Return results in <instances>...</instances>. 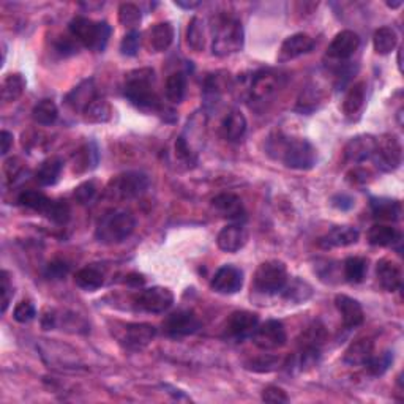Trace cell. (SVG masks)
Returning <instances> with one entry per match:
<instances>
[{"instance_id":"6da1fadb","label":"cell","mask_w":404,"mask_h":404,"mask_svg":"<svg viewBox=\"0 0 404 404\" xmlns=\"http://www.w3.org/2000/svg\"><path fill=\"white\" fill-rule=\"evenodd\" d=\"M123 93L133 106L144 111H161V101L154 91V70L141 68L127 76Z\"/></svg>"},{"instance_id":"7a4b0ae2","label":"cell","mask_w":404,"mask_h":404,"mask_svg":"<svg viewBox=\"0 0 404 404\" xmlns=\"http://www.w3.org/2000/svg\"><path fill=\"white\" fill-rule=\"evenodd\" d=\"M245 32L244 26L231 15H223L218 18L213 29L212 50L218 57H228L239 53L244 48Z\"/></svg>"},{"instance_id":"3957f363","label":"cell","mask_w":404,"mask_h":404,"mask_svg":"<svg viewBox=\"0 0 404 404\" xmlns=\"http://www.w3.org/2000/svg\"><path fill=\"white\" fill-rule=\"evenodd\" d=\"M134 228H136V220L130 212H109L100 220L95 237L104 245L122 244L133 234Z\"/></svg>"},{"instance_id":"277c9868","label":"cell","mask_w":404,"mask_h":404,"mask_svg":"<svg viewBox=\"0 0 404 404\" xmlns=\"http://www.w3.org/2000/svg\"><path fill=\"white\" fill-rule=\"evenodd\" d=\"M70 33L73 38L82 43L84 46L93 50H103L111 37V27L108 22H95L84 16H76L70 22Z\"/></svg>"},{"instance_id":"5b68a950","label":"cell","mask_w":404,"mask_h":404,"mask_svg":"<svg viewBox=\"0 0 404 404\" xmlns=\"http://www.w3.org/2000/svg\"><path fill=\"white\" fill-rule=\"evenodd\" d=\"M278 149L282 150L279 158L291 169L310 171L318 161V152L306 139H289L278 143Z\"/></svg>"},{"instance_id":"8992f818","label":"cell","mask_w":404,"mask_h":404,"mask_svg":"<svg viewBox=\"0 0 404 404\" xmlns=\"http://www.w3.org/2000/svg\"><path fill=\"white\" fill-rule=\"evenodd\" d=\"M288 268H286L282 261H266L262 262L255 273V289L261 294H278L284 289V286L288 284Z\"/></svg>"},{"instance_id":"52a82bcc","label":"cell","mask_w":404,"mask_h":404,"mask_svg":"<svg viewBox=\"0 0 404 404\" xmlns=\"http://www.w3.org/2000/svg\"><path fill=\"white\" fill-rule=\"evenodd\" d=\"M373 158L380 169L392 172L401 166L403 161V145L395 134H383L376 139V149Z\"/></svg>"},{"instance_id":"ba28073f","label":"cell","mask_w":404,"mask_h":404,"mask_svg":"<svg viewBox=\"0 0 404 404\" xmlns=\"http://www.w3.org/2000/svg\"><path fill=\"white\" fill-rule=\"evenodd\" d=\"M134 305L145 313H165L169 310L174 303V294L171 289L163 286H154V288L143 289L133 297Z\"/></svg>"},{"instance_id":"9c48e42d","label":"cell","mask_w":404,"mask_h":404,"mask_svg":"<svg viewBox=\"0 0 404 404\" xmlns=\"http://www.w3.org/2000/svg\"><path fill=\"white\" fill-rule=\"evenodd\" d=\"M251 340L255 346H257L262 351H275L286 345L288 335H286V329L282 321L268 319L264 324L257 325L251 335Z\"/></svg>"},{"instance_id":"30bf717a","label":"cell","mask_w":404,"mask_h":404,"mask_svg":"<svg viewBox=\"0 0 404 404\" xmlns=\"http://www.w3.org/2000/svg\"><path fill=\"white\" fill-rule=\"evenodd\" d=\"M111 192L117 198L133 199L144 194L149 188V177L143 172H125L111 182Z\"/></svg>"},{"instance_id":"8fae6325","label":"cell","mask_w":404,"mask_h":404,"mask_svg":"<svg viewBox=\"0 0 404 404\" xmlns=\"http://www.w3.org/2000/svg\"><path fill=\"white\" fill-rule=\"evenodd\" d=\"M201 329V321L193 311L178 310L169 314L163 322V330L167 336L172 338H181L198 332Z\"/></svg>"},{"instance_id":"7c38bea8","label":"cell","mask_w":404,"mask_h":404,"mask_svg":"<svg viewBox=\"0 0 404 404\" xmlns=\"http://www.w3.org/2000/svg\"><path fill=\"white\" fill-rule=\"evenodd\" d=\"M244 286V272L235 266H223L213 275L210 288L218 294H237Z\"/></svg>"},{"instance_id":"4fadbf2b","label":"cell","mask_w":404,"mask_h":404,"mask_svg":"<svg viewBox=\"0 0 404 404\" xmlns=\"http://www.w3.org/2000/svg\"><path fill=\"white\" fill-rule=\"evenodd\" d=\"M257 325H259V316L256 313L240 310L234 311L229 316L226 322V335L232 340H245L246 336H251Z\"/></svg>"},{"instance_id":"5bb4252c","label":"cell","mask_w":404,"mask_h":404,"mask_svg":"<svg viewBox=\"0 0 404 404\" xmlns=\"http://www.w3.org/2000/svg\"><path fill=\"white\" fill-rule=\"evenodd\" d=\"M283 76H279V73L273 70H261L257 71L251 80L250 92L251 97L256 100H267L272 95L278 92V89L282 87Z\"/></svg>"},{"instance_id":"9a60e30c","label":"cell","mask_w":404,"mask_h":404,"mask_svg":"<svg viewBox=\"0 0 404 404\" xmlns=\"http://www.w3.org/2000/svg\"><path fill=\"white\" fill-rule=\"evenodd\" d=\"M314 48V40L308 35V33H294L286 38L283 42L282 48L278 50V57L277 60L279 64H284V62L294 60L297 57H300L303 54H308Z\"/></svg>"},{"instance_id":"2e32d148","label":"cell","mask_w":404,"mask_h":404,"mask_svg":"<svg viewBox=\"0 0 404 404\" xmlns=\"http://www.w3.org/2000/svg\"><path fill=\"white\" fill-rule=\"evenodd\" d=\"M376 149V138L371 134H358L349 139L345 147V160L347 163H362L368 158H373Z\"/></svg>"},{"instance_id":"e0dca14e","label":"cell","mask_w":404,"mask_h":404,"mask_svg":"<svg viewBox=\"0 0 404 404\" xmlns=\"http://www.w3.org/2000/svg\"><path fill=\"white\" fill-rule=\"evenodd\" d=\"M358 46H360V38L356 32L341 30L340 33H336L332 43H330L327 54L332 59L346 60L357 53Z\"/></svg>"},{"instance_id":"ac0fdd59","label":"cell","mask_w":404,"mask_h":404,"mask_svg":"<svg viewBox=\"0 0 404 404\" xmlns=\"http://www.w3.org/2000/svg\"><path fill=\"white\" fill-rule=\"evenodd\" d=\"M335 306L341 314V319H343L346 329H356L358 325L363 324L365 321L363 308L356 299H352V297L345 294H338L335 297Z\"/></svg>"},{"instance_id":"d6986e66","label":"cell","mask_w":404,"mask_h":404,"mask_svg":"<svg viewBox=\"0 0 404 404\" xmlns=\"http://www.w3.org/2000/svg\"><path fill=\"white\" fill-rule=\"evenodd\" d=\"M155 333L156 330L150 324H127L120 341L128 349H143L154 340Z\"/></svg>"},{"instance_id":"ffe728a7","label":"cell","mask_w":404,"mask_h":404,"mask_svg":"<svg viewBox=\"0 0 404 404\" xmlns=\"http://www.w3.org/2000/svg\"><path fill=\"white\" fill-rule=\"evenodd\" d=\"M378 282L387 293H395L403 284L401 266L394 259H380L376 267Z\"/></svg>"},{"instance_id":"44dd1931","label":"cell","mask_w":404,"mask_h":404,"mask_svg":"<svg viewBox=\"0 0 404 404\" xmlns=\"http://www.w3.org/2000/svg\"><path fill=\"white\" fill-rule=\"evenodd\" d=\"M360 234L356 228L351 226H335L319 240V246L324 250L332 248H343V246H349L358 242Z\"/></svg>"},{"instance_id":"7402d4cb","label":"cell","mask_w":404,"mask_h":404,"mask_svg":"<svg viewBox=\"0 0 404 404\" xmlns=\"http://www.w3.org/2000/svg\"><path fill=\"white\" fill-rule=\"evenodd\" d=\"M212 207L221 217L232 221H240L245 218V210L242 199L232 193H221L212 199Z\"/></svg>"},{"instance_id":"603a6c76","label":"cell","mask_w":404,"mask_h":404,"mask_svg":"<svg viewBox=\"0 0 404 404\" xmlns=\"http://www.w3.org/2000/svg\"><path fill=\"white\" fill-rule=\"evenodd\" d=\"M246 239H248V235H246L244 226H240V224H229V226L223 228L220 234H218L217 244L218 248L223 250L224 252H237L245 246Z\"/></svg>"},{"instance_id":"cb8c5ba5","label":"cell","mask_w":404,"mask_h":404,"mask_svg":"<svg viewBox=\"0 0 404 404\" xmlns=\"http://www.w3.org/2000/svg\"><path fill=\"white\" fill-rule=\"evenodd\" d=\"M174 42V27L171 22H158L147 33V44L154 53H165Z\"/></svg>"},{"instance_id":"d4e9b609","label":"cell","mask_w":404,"mask_h":404,"mask_svg":"<svg viewBox=\"0 0 404 404\" xmlns=\"http://www.w3.org/2000/svg\"><path fill=\"white\" fill-rule=\"evenodd\" d=\"M365 100H367V82H357L347 91L343 100V114L347 119H356L363 109Z\"/></svg>"},{"instance_id":"484cf974","label":"cell","mask_w":404,"mask_h":404,"mask_svg":"<svg viewBox=\"0 0 404 404\" xmlns=\"http://www.w3.org/2000/svg\"><path fill=\"white\" fill-rule=\"evenodd\" d=\"M374 354V343L369 338H362L354 341V343L347 347L345 352V363L351 365V367H360V365H367L369 358Z\"/></svg>"},{"instance_id":"4316f807","label":"cell","mask_w":404,"mask_h":404,"mask_svg":"<svg viewBox=\"0 0 404 404\" xmlns=\"http://www.w3.org/2000/svg\"><path fill=\"white\" fill-rule=\"evenodd\" d=\"M246 127H248V123H246V119L242 112L231 111L226 117H224V120L221 123L223 138L229 143H237L245 136Z\"/></svg>"},{"instance_id":"83f0119b","label":"cell","mask_w":404,"mask_h":404,"mask_svg":"<svg viewBox=\"0 0 404 404\" xmlns=\"http://www.w3.org/2000/svg\"><path fill=\"white\" fill-rule=\"evenodd\" d=\"M371 212L376 220L398 221L401 218L403 207L400 201L379 198V199H371Z\"/></svg>"},{"instance_id":"f1b7e54d","label":"cell","mask_w":404,"mask_h":404,"mask_svg":"<svg viewBox=\"0 0 404 404\" xmlns=\"http://www.w3.org/2000/svg\"><path fill=\"white\" fill-rule=\"evenodd\" d=\"M93 98H97L93 80H87L81 82L80 86L73 89V91L66 95V103L73 106V109L84 111L89 104L92 103Z\"/></svg>"},{"instance_id":"f546056e","label":"cell","mask_w":404,"mask_h":404,"mask_svg":"<svg viewBox=\"0 0 404 404\" xmlns=\"http://www.w3.org/2000/svg\"><path fill=\"white\" fill-rule=\"evenodd\" d=\"M75 283L77 288H81L82 291H87V293H93V291L100 289L104 283V273L101 272V268L95 266H87L82 267L80 272H76L75 275Z\"/></svg>"},{"instance_id":"4dcf8cb0","label":"cell","mask_w":404,"mask_h":404,"mask_svg":"<svg viewBox=\"0 0 404 404\" xmlns=\"http://www.w3.org/2000/svg\"><path fill=\"white\" fill-rule=\"evenodd\" d=\"M401 235L389 224H374L368 231V242L374 246H392L400 242Z\"/></svg>"},{"instance_id":"1f68e13d","label":"cell","mask_w":404,"mask_h":404,"mask_svg":"<svg viewBox=\"0 0 404 404\" xmlns=\"http://www.w3.org/2000/svg\"><path fill=\"white\" fill-rule=\"evenodd\" d=\"M82 116L86 122L91 123H106L111 120L112 108L104 98H93L92 103L82 111Z\"/></svg>"},{"instance_id":"d6a6232c","label":"cell","mask_w":404,"mask_h":404,"mask_svg":"<svg viewBox=\"0 0 404 404\" xmlns=\"http://www.w3.org/2000/svg\"><path fill=\"white\" fill-rule=\"evenodd\" d=\"M26 80L21 73H11L2 82V100L3 103H13L22 97L26 91Z\"/></svg>"},{"instance_id":"836d02e7","label":"cell","mask_w":404,"mask_h":404,"mask_svg":"<svg viewBox=\"0 0 404 404\" xmlns=\"http://www.w3.org/2000/svg\"><path fill=\"white\" fill-rule=\"evenodd\" d=\"M398 44V35L395 29H392V27H380L374 32V37H373V46L374 50L380 55H387L390 54L392 50L396 48Z\"/></svg>"},{"instance_id":"e575fe53","label":"cell","mask_w":404,"mask_h":404,"mask_svg":"<svg viewBox=\"0 0 404 404\" xmlns=\"http://www.w3.org/2000/svg\"><path fill=\"white\" fill-rule=\"evenodd\" d=\"M19 204L32 209L35 212H40L43 215H46L49 212L50 205H53V199H49L46 194L42 192H35V190H27L19 194Z\"/></svg>"},{"instance_id":"d590c367","label":"cell","mask_w":404,"mask_h":404,"mask_svg":"<svg viewBox=\"0 0 404 404\" xmlns=\"http://www.w3.org/2000/svg\"><path fill=\"white\" fill-rule=\"evenodd\" d=\"M343 272L346 282L358 284L365 279V275L368 272V261L365 257L352 256L347 257L343 264Z\"/></svg>"},{"instance_id":"8d00e7d4","label":"cell","mask_w":404,"mask_h":404,"mask_svg":"<svg viewBox=\"0 0 404 404\" xmlns=\"http://www.w3.org/2000/svg\"><path fill=\"white\" fill-rule=\"evenodd\" d=\"M32 117H33V120H35L37 123H40V125H53L59 117L57 104L49 98L38 101V103L33 106Z\"/></svg>"},{"instance_id":"74e56055","label":"cell","mask_w":404,"mask_h":404,"mask_svg":"<svg viewBox=\"0 0 404 404\" xmlns=\"http://www.w3.org/2000/svg\"><path fill=\"white\" fill-rule=\"evenodd\" d=\"M166 98L174 104H178L183 101L185 92H187V76L183 73H172L166 80Z\"/></svg>"},{"instance_id":"f35d334b","label":"cell","mask_w":404,"mask_h":404,"mask_svg":"<svg viewBox=\"0 0 404 404\" xmlns=\"http://www.w3.org/2000/svg\"><path fill=\"white\" fill-rule=\"evenodd\" d=\"M64 169V163L59 158H49L43 163L37 172V181L43 187H50L59 181L60 172Z\"/></svg>"},{"instance_id":"ab89813d","label":"cell","mask_w":404,"mask_h":404,"mask_svg":"<svg viewBox=\"0 0 404 404\" xmlns=\"http://www.w3.org/2000/svg\"><path fill=\"white\" fill-rule=\"evenodd\" d=\"M187 44L196 53L204 50L205 46V32H204V21L199 16L190 21L188 29H187Z\"/></svg>"},{"instance_id":"60d3db41","label":"cell","mask_w":404,"mask_h":404,"mask_svg":"<svg viewBox=\"0 0 404 404\" xmlns=\"http://www.w3.org/2000/svg\"><path fill=\"white\" fill-rule=\"evenodd\" d=\"M284 299L289 300V302H294V303H300V302H305L311 297L313 294V289L311 286L302 282V279H294L293 283H289L284 286V289L282 291Z\"/></svg>"},{"instance_id":"b9f144b4","label":"cell","mask_w":404,"mask_h":404,"mask_svg":"<svg viewBox=\"0 0 404 404\" xmlns=\"http://www.w3.org/2000/svg\"><path fill=\"white\" fill-rule=\"evenodd\" d=\"M75 171L86 172L93 169L98 163V149L95 144H87L76 154Z\"/></svg>"},{"instance_id":"7bdbcfd3","label":"cell","mask_w":404,"mask_h":404,"mask_svg":"<svg viewBox=\"0 0 404 404\" xmlns=\"http://www.w3.org/2000/svg\"><path fill=\"white\" fill-rule=\"evenodd\" d=\"M143 11L134 3H122L119 7V22L127 29L134 30V27L141 24Z\"/></svg>"},{"instance_id":"ee69618b","label":"cell","mask_w":404,"mask_h":404,"mask_svg":"<svg viewBox=\"0 0 404 404\" xmlns=\"http://www.w3.org/2000/svg\"><path fill=\"white\" fill-rule=\"evenodd\" d=\"M325 341V330L322 325L314 324L308 327L305 332L302 333L300 347H314V349H321V346Z\"/></svg>"},{"instance_id":"f6af8a7d","label":"cell","mask_w":404,"mask_h":404,"mask_svg":"<svg viewBox=\"0 0 404 404\" xmlns=\"http://www.w3.org/2000/svg\"><path fill=\"white\" fill-rule=\"evenodd\" d=\"M278 363H279L278 357L270 356V354H262L259 357L251 358V360L246 363V368L255 373H270L278 367Z\"/></svg>"},{"instance_id":"bcb514c9","label":"cell","mask_w":404,"mask_h":404,"mask_svg":"<svg viewBox=\"0 0 404 404\" xmlns=\"http://www.w3.org/2000/svg\"><path fill=\"white\" fill-rule=\"evenodd\" d=\"M392 363H394V354L385 351L383 354H379L378 357L373 356L365 367L368 368V371L373 376H383L387 369L392 367Z\"/></svg>"},{"instance_id":"7dc6e473","label":"cell","mask_w":404,"mask_h":404,"mask_svg":"<svg viewBox=\"0 0 404 404\" xmlns=\"http://www.w3.org/2000/svg\"><path fill=\"white\" fill-rule=\"evenodd\" d=\"M139 46H141V33L136 30L128 32L120 43V53L127 57H133L138 54Z\"/></svg>"},{"instance_id":"c3c4849f","label":"cell","mask_w":404,"mask_h":404,"mask_svg":"<svg viewBox=\"0 0 404 404\" xmlns=\"http://www.w3.org/2000/svg\"><path fill=\"white\" fill-rule=\"evenodd\" d=\"M37 316V310L30 300H21L13 310V318L16 322L27 324Z\"/></svg>"},{"instance_id":"681fc988","label":"cell","mask_w":404,"mask_h":404,"mask_svg":"<svg viewBox=\"0 0 404 404\" xmlns=\"http://www.w3.org/2000/svg\"><path fill=\"white\" fill-rule=\"evenodd\" d=\"M46 217L49 220H53L57 224H65L70 220V207L66 202L60 201H53V205H50L49 212L46 213Z\"/></svg>"},{"instance_id":"f907efd6","label":"cell","mask_w":404,"mask_h":404,"mask_svg":"<svg viewBox=\"0 0 404 404\" xmlns=\"http://www.w3.org/2000/svg\"><path fill=\"white\" fill-rule=\"evenodd\" d=\"M262 401L272 403V404H282V403H289V396L282 387L268 385L262 392Z\"/></svg>"},{"instance_id":"816d5d0a","label":"cell","mask_w":404,"mask_h":404,"mask_svg":"<svg viewBox=\"0 0 404 404\" xmlns=\"http://www.w3.org/2000/svg\"><path fill=\"white\" fill-rule=\"evenodd\" d=\"M95 194H97V185L93 182H84L75 190V198L80 204H87V202H91Z\"/></svg>"},{"instance_id":"f5cc1de1","label":"cell","mask_w":404,"mask_h":404,"mask_svg":"<svg viewBox=\"0 0 404 404\" xmlns=\"http://www.w3.org/2000/svg\"><path fill=\"white\" fill-rule=\"evenodd\" d=\"M0 294H2V313L8 310V305L13 297V284H11L8 278V272H2V278H0Z\"/></svg>"},{"instance_id":"db71d44e","label":"cell","mask_w":404,"mask_h":404,"mask_svg":"<svg viewBox=\"0 0 404 404\" xmlns=\"http://www.w3.org/2000/svg\"><path fill=\"white\" fill-rule=\"evenodd\" d=\"M68 270H70V267L66 266L64 261H54V262H50L46 268V277L53 279H62L64 277H66Z\"/></svg>"},{"instance_id":"11a10c76","label":"cell","mask_w":404,"mask_h":404,"mask_svg":"<svg viewBox=\"0 0 404 404\" xmlns=\"http://www.w3.org/2000/svg\"><path fill=\"white\" fill-rule=\"evenodd\" d=\"M369 177H371V172L363 169V167H356L349 174H347V181L352 185H365L369 182Z\"/></svg>"},{"instance_id":"9f6ffc18","label":"cell","mask_w":404,"mask_h":404,"mask_svg":"<svg viewBox=\"0 0 404 404\" xmlns=\"http://www.w3.org/2000/svg\"><path fill=\"white\" fill-rule=\"evenodd\" d=\"M332 204L340 210H351L356 202H354L351 196H347V194H336V196H333Z\"/></svg>"},{"instance_id":"6f0895ef","label":"cell","mask_w":404,"mask_h":404,"mask_svg":"<svg viewBox=\"0 0 404 404\" xmlns=\"http://www.w3.org/2000/svg\"><path fill=\"white\" fill-rule=\"evenodd\" d=\"M57 50L64 55L75 54L77 53V46L71 42V38H62V40L57 43Z\"/></svg>"},{"instance_id":"680465c9","label":"cell","mask_w":404,"mask_h":404,"mask_svg":"<svg viewBox=\"0 0 404 404\" xmlns=\"http://www.w3.org/2000/svg\"><path fill=\"white\" fill-rule=\"evenodd\" d=\"M0 144H2V149H0V154H2V156H5L10 152L11 145H13V134H11L7 130H3L2 133H0Z\"/></svg>"},{"instance_id":"91938a15","label":"cell","mask_w":404,"mask_h":404,"mask_svg":"<svg viewBox=\"0 0 404 404\" xmlns=\"http://www.w3.org/2000/svg\"><path fill=\"white\" fill-rule=\"evenodd\" d=\"M125 283L134 286V288H139V286H143L145 283V278L143 277V275H139V273H130L127 277Z\"/></svg>"},{"instance_id":"94428289","label":"cell","mask_w":404,"mask_h":404,"mask_svg":"<svg viewBox=\"0 0 404 404\" xmlns=\"http://www.w3.org/2000/svg\"><path fill=\"white\" fill-rule=\"evenodd\" d=\"M176 5L181 8H185V10H194V8L199 7L201 2H183V0H176Z\"/></svg>"},{"instance_id":"6125c7cd","label":"cell","mask_w":404,"mask_h":404,"mask_svg":"<svg viewBox=\"0 0 404 404\" xmlns=\"http://www.w3.org/2000/svg\"><path fill=\"white\" fill-rule=\"evenodd\" d=\"M387 7L398 8V7H401V2H387Z\"/></svg>"}]
</instances>
